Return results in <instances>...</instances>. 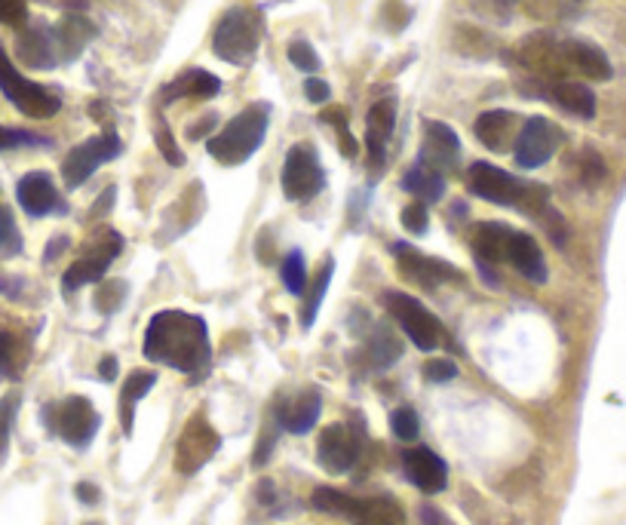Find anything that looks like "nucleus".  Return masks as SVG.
<instances>
[{
    "label": "nucleus",
    "instance_id": "nucleus-47",
    "mask_svg": "<svg viewBox=\"0 0 626 525\" xmlns=\"http://www.w3.org/2000/svg\"><path fill=\"white\" fill-rule=\"evenodd\" d=\"M28 142H37L35 136L22 133V130H7L0 126V151H10V148H19V145H28Z\"/></svg>",
    "mask_w": 626,
    "mask_h": 525
},
{
    "label": "nucleus",
    "instance_id": "nucleus-36",
    "mask_svg": "<svg viewBox=\"0 0 626 525\" xmlns=\"http://www.w3.org/2000/svg\"><path fill=\"white\" fill-rule=\"evenodd\" d=\"M16 412H19L16 393H10V396L0 400V461H3L7 449H10V430H13V422H16Z\"/></svg>",
    "mask_w": 626,
    "mask_h": 525
},
{
    "label": "nucleus",
    "instance_id": "nucleus-26",
    "mask_svg": "<svg viewBox=\"0 0 626 525\" xmlns=\"http://www.w3.org/2000/svg\"><path fill=\"white\" fill-rule=\"evenodd\" d=\"M354 525H406V513L403 508L393 501V498H366V501H356Z\"/></svg>",
    "mask_w": 626,
    "mask_h": 525
},
{
    "label": "nucleus",
    "instance_id": "nucleus-18",
    "mask_svg": "<svg viewBox=\"0 0 626 525\" xmlns=\"http://www.w3.org/2000/svg\"><path fill=\"white\" fill-rule=\"evenodd\" d=\"M396 126V102L393 99H381L369 108L366 118V151H369V163L372 170L384 167V154H388V142Z\"/></svg>",
    "mask_w": 626,
    "mask_h": 525
},
{
    "label": "nucleus",
    "instance_id": "nucleus-33",
    "mask_svg": "<svg viewBox=\"0 0 626 525\" xmlns=\"http://www.w3.org/2000/svg\"><path fill=\"white\" fill-rule=\"evenodd\" d=\"M369 354H372V363L378 369H388V366H393V363L400 359L403 347H400V341L393 339L388 329H378L372 344H369Z\"/></svg>",
    "mask_w": 626,
    "mask_h": 525
},
{
    "label": "nucleus",
    "instance_id": "nucleus-8",
    "mask_svg": "<svg viewBox=\"0 0 626 525\" xmlns=\"http://www.w3.org/2000/svg\"><path fill=\"white\" fill-rule=\"evenodd\" d=\"M221 437L219 430L212 424L206 422V415H194L191 422L185 424L182 437H179V445H175V467L179 474H197L200 467H206L212 455L219 452Z\"/></svg>",
    "mask_w": 626,
    "mask_h": 525
},
{
    "label": "nucleus",
    "instance_id": "nucleus-37",
    "mask_svg": "<svg viewBox=\"0 0 626 525\" xmlns=\"http://www.w3.org/2000/svg\"><path fill=\"white\" fill-rule=\"evenodd\" d=\"M390 427H393V434L400 437V440L412 442L418 437V430H421V422H418V415H415V408H396L393 415H390Z\"/></svg>",
    "mask_w": 626,
    "mask_h": 525
},
{
    "label": "nucleus",
    "instance_id": "nucleus-49",
    "mask_svg": "<svg viewBox=\"0 0 626 525\" xmlns=\"http://www.w3.org/2000/svg\"><path fill=\"white\" fill-rule=\"evenodd\" d=\"M216 126V118L209 114V118H204L200 123H194V126H187V138H204L206 130H212Z\"/></svg>",
    "mask_w": 626,
    "mask_h": 525
},
{
    "label": "nucleus",
    "instance_id": "nucleus-6",
    "mask_svg": "<svg viewBox=\"0 0 626 525\" xmlns=\"http://www.w3.org/2000/svg\"><path fill=\"white\" fill-rule=\"evenodd\" d=\"M0 93L16 105L25 118L47 120L59 111V96L50 93L47 86H40L35 84V81H28V77H22L16 71V65L10 62V56L3 50V44H0Z\"/></svg>",
    "mask_w": 626,
    "mask_h": 525
},
{
    "label": "nucleus",
    "instance_id": "nucleus-30",
    "mask_svg": "<svg viewBox=\"0 0 626 525\" xmlns=\"http://www.w3.org/2000/svg\"><path fill=\"white\" fill-rule=\"evenodd\" d=\"M356 501H359V498H351L347 491L329 489V486L314 489V495H310V504L320 510V513H329V516H344V520H351V516H354Z\"/></svg>",
    "mask_w": 626,
    "mask_h": 525
},
{
    "label": "nucleus",
    "instance_id": "nucleus-25",
    "mask_svg": "<svg viewBox=\"0 0 626 525\" xmlns=\"http://www.w3.org/2000/svg\"><path fill=\"white\" fill-rule=\"evenodd\" d=\"M19 59L28 65V69H52L56 65V56H59V47H56V35L47 32V28H28L19 35Z\"/></svg>",
    "mask_w": 626,
    "mask_h": 525
},
{
    "label": "nucleus",
    "instance_id": "nucleus-29",
    "mask_svg": "<svg viewBox=\"0 0 626 525\" xmlns=\"http://www.w3.org/2000/svg\"><path fill=\"white\" fill-rule=\"evenodd\" d=\"M96 35V28L86 22V19L81 16H69L59 28H56V47L62 50V56L65 59H77L81 56V50L86 47V40Z\"/></svg>",
    "mask_w": 626,
    "mask_h": 525
},
{
    "label": "nucleus",
    "instance_id": "nucleus-17",
    "mask_svg": "<svg viewBox=\"0 0 626 525\" xmlns=\"http://www.w3.org/2000/svg\"><path fill=\"white\" fill-rule=\"evenodd\" d=\"M519 130H523V120L513 111H504V108H494V111H486L479 114L474 123L476 138L491 148V151H510L519 138Z\"/></svg>",
    "mask_w": 626,
    "mask_h": 525
},
{
    "label": "nucleus",
    "instance_id": "nucleus-13",
    "mask_svg": "<svg viewBox=\"0 0 626 525\" xmlns=\"http://www.w3.org/2000/svg\"><path fill=\"white\" fill-rule=\"evenodd\" d=\"M120 249H123V237L114 234V231H105V237L96 243V249L89 255H84L81 261H74L65 277H62V289L65 292H74V289L86 286V283H99L105 277V271L111 268V261L118 258Z\"/></svg>",
    "mask_w": 626,
    "mask_h": 525
},
{
    "label": "nucleus",
    "instance_id": "nucleus-20",
    "mask_svg": "<svg viewBox=\"0 0 626 525\" xmlns=\"http://www.w3.org/2000/svg\"><path fill=\"white\" fill-rule=\"evenodd\" d=\"M19 206L28 212V216H50L52 209L59 206V191L52 185V179L47 172H28L22 182L16 185Z\"/></svg>",
    "mask_w": 626,
    "mask_h": 525
},
{
    "label": "nucleus",
    "instance_id": "nucleus-27",
    "mask_svg": "<svg viewBox=\"0 0 626 525\" xmlns=\"http://www.w3.org/2000/svg\"><path fill=\"white\" fill-rule=\"evenodd\" d=\"M403 187L412 191V197H418V204H437L445 194V175L424 163H415L412 170L403 175Z\"/></svg>",
    "mask_w": 626,
    "mask_h": 525
},
{
    "label": "nucleus",
    "instance_id": "nucleus-12",
    "mask_svg": "<svg viewBox=\"0 0 626 525\" xmlns=\"http://www.w3.org/2000/svg\"><path fill=\"white\" fill-rule=\"evenodd\" d=\"M528 93L538 96V99L559 105L572 118H596V93L584 81H535L531 77V89Z\"/></svg>",
    "mask_w": 626,
    "mask_h": 525
},
{
    "label": "nucleus",
    "instance_id": "nucleus-39",
    "mask_svg": "<svg viewBox=\"0 0 626 525\" xmlns=\"http://www.w3.org/2000/svg\"><path fill=\"white\" fill-rule=\"evenodd\" d=\"M154 138H157V148H160V154L170 160L172 167H182L185 163V154L179 151V145H175V138H172V133H170V126L160 120L157 123V133H154Z\"/></svg>",
    "mask_w": 626,
    "mask_h": 525
},
{
    "label": "nucleus",
    "instance_id": "nucleus-5",
    "mask_svg": "<svg viewBox=\"0 0 626 525\" xmlns=\"http://www.w3.org/2000/svg\"><path fill=\"white\" fill-rule=\"evenodd\" d=\"M381 302H384V307L393 314V320L400 322V329L406 332L418 351H437V347H440V320H437L418 298H412L406 292H396V289H388V292H381Z\"/></svg>",
    "mask_w": 626,
    "mask_h": 525
},
{
    "label": "nucleus",
    "instance_id": "nucleus-51",
    "mask_svg": "<svg viewBox=\"0 0 626 525\" xmlns=\"http://www.w3.org/2000/svg\"><path fill=\"white\" fill-rule=\"evenodd\" d=\"M77 498L86 501V504H96V501H99V489L89 486V483H81V486H77Z\"/></svg>",
    "mask_w": 626,
    "mask_h": 525
},
{
    "label": "nucleus",
    "instance_id": "nucleus-40",
    "mask_svg": "<svg viewBox=\"0 0 626 525\" xmlns=\"http://www.w3.org/2000/svg\"><path fill=\"white\" fill-rule=\"evenodd\" d=\"M605 179V163H602V157L596 151H587L580 154V182L584 185H599Z\"/></svg>",
    "mask_w": 626,
    "mask_h": 525
},
{
    "label": "nucleus",
    "instance_id": "nucleus-7",
    "mask_svg": "<svg viewBox=\"0 0 626 525\" xmlns=\"http://www.w3.org/2000/svg\"><path fill=\"white\" fill-rule=\"evenodd\" d=\"M280 182H283V194H286L289 200H295V204H305L310 197H317L322 185H326V170H322L320 154L314 151L310 145H305V142L289 148Z\"/></svg>",
    "mask_w": 626,
    "mask_h": 525
},
{
    "label": "nucleus",
    "instance_id": "nucleus-44",
    "mask_svg": "<svg viewBox=\"0 0 626 525\" xmlns=\"http://www.w3.org/2000/svg\"><path fill=\"white\" fill-rule=\"evenodd\" d=\"M123 292H126L123 283H108V286L96 295V307H99L102 314H114V310L123 305Z\"/></svg>",
    "mask_w": 626,
    "mask_h": 525
},
{
    "label": "nucleus",
    "instance_id": "nucleus-50",
    "mask_svg": "<svg viewBox=\"0 0 626 525\" xmlns=\"http://www.w3.org/2000/svg\"><path fill=\"white\" fill-rule=\"evenodd\" d=\"M99 369H102L105 381H114V375H118V356L108 354L102 356V363H99Z\"/></svg>",
    "mask_w": 626,
    "mask_h": 525
},
{
    "label": "nucleus",
    "instance_id": "nucleus-14",
    "mask_svg": "<svg viewBox=\"0 0 626 525\" xmlns=\"http://www.w3.org/2000/svg\"><path fill=\"white\" fill-rule=\"evenodd\" d=\"M424 167L437 172H455L461 163V138L457 133L442 123V120H427L424 123V142H421V160Z\"/></svg>",
    "mask_w": 626,
    "mask_h": 525
},
{
    "label": "nucleus",
    "instance_id": "nucleus-23",
    "mask_svg": "<svg viewBox=\"0 0 626 525\" xmlns=\"http://www.w3.org/2000/svg\"><path fill=\"white\" fill-rule=\"evenodd\" d=\"M507 261L516 268V271L523 273L525 280H531V283H547V258H543L541 246L535 243L531 234H523V231L513 234L507 249Z\"/></svg>",
    "mask_w": 626,
    "mask_h": 525
},
{
    "label": "nucleus",
    "instance_id": "nucleus-34",
    "mask_svg": "<svg viewBox=\"0 0 626 525\" xmlns=\"http://www.w3.org/2000/svg\"><path fill=\"white\" fill-rule=\"evenodd\" d=\"M329 283H332V258H326V265H322L320 277H317V283H314L310 295H307V302H305V326L307 329L314 326V317H317V310H320L322 295H326Z\"/></svg>",
    "mask_w": 626,
    "mask_h": 525
},
{
    "label": "nucleus",
    "instance_id": "nucleus-41",
    "mask_svg": "<svg viewBox=\"0 0 626 525\" xmlns=\"http://www.w3.org/2000/svg\"><path fill=\"white\" fill-rule=\"evenodd\" d=\"M322 120L335 126V133L341 136V145H344V154H347V157H356V138L351 136V130H347V114H344L341 108H332V111L322 114Z\"/></svg>",
    "mask_w": 626,
    "mask_h": 525
},
{
    "label": "nucleus",
    "instance_id": "nucleus-24",
    "mask_svg": "<svg viewBox=\"0 0 626 525\" xmlns=\"http://www.w3.org/2000/svg\"><path fill=\"white\" fill-rule=\"evenodd\" d=\"M513 228L504 224V221H486L479 224L474 237V249L479 265H498V261H507L510 240H513Z\"/></svg>",
    "mask_w": 626,
    "mask_h": 525
},
{
    "label": "nucleus",
    "instance_id": "nucleus-4",
    "mask_svg": "<svg viewBox=\"0 0 626 525\" xmlns=\"http://www.w3.org/2000/svg\"><path fill=\"white\" fill-rule=\"evenodd\" d=\"M261 35H265L261 13L249 10V7H234L219 19L216 35H212V50L228 65H246L255 59Z\"/></svg>",
    "mask_w": 626,
    "mask_h": 525
},
{
    "label": "nucleus",
    "instance_id": "nucleus-10",
    "mask_svg": "<svg viewBox=\"0 0 626 525\" xmlns=\"http://www.w3.org/2000/svg\"><path fill=\"white\" fill-rule=\"evenodd\" d=\"M120 151H123V142H120L118 133H102V136L81 142V145L65 157V163H62L65 185L81 187L99 167H105L108 160L120 157Z\"/></svg>",
    "mask_w": 626,
    "mask_h": 525
},
{
    "label": "nucleus",
    "instance_id": "nucleus-45",
    "mask_svg": "<svg viewBox=\"0 0 626 525\" xmlns=\"http://www.w3.org/2000/svg\"><path fill=\"white\" fill-rule=\"evenodd\" d=\"M457 375V369H455V363L452 359H430L427 366H424V378L427 381H452Z\"/></svg>",
    "mask_w": 626,
    "mask_h": 525
},
{
    "label": "nucleus",
    "instance_id": "nucleus-16",
    "mask_svg": "<svg viewBox=\"0 0 626 525\" xmlns=\"http://www.w3.org/2000/svg\"><path fill=\"white\" fill-rule=\"evenodd\" d=\"M356 455H359L356 437L344 424H329L322 430L320 442H317V457L329 474H347L356 464Z\"/></svg>",
    "mask_w": 626,
    "mask_h": 525
},
{
    "label": "nucleus",
    "instance_id": "nucleus-35",
    "mask_svg": "<svg viewBox=\"0 0 626 525\" xmlns=\"http://www.w3.org/2000/svg\"><path fill=\"white\" fill-rule=\"evenodd\" d=\"M0 253L19 255L22 253V234H19L16 219L7 206H0Z\"/></svg>",
    "mask_w": 626,
    "mask_h": 525
},
{
    "label": "nucleus",
    "instance_id": "nucleus-48",
    "mask_svg": "<svg viewBox=\"0 0 626 525\" xmlns=\"http://www.w3.org/2000/svg\"><path fill=\"white\" fill-rule=\"evenodd\" d=\"M479 13H491V10H501V19L507 16V10L513 7V0H476Z\"/></svg>",
    "mask_w": 626,
    "mask_h": 525
},
{
    "label": "nucleus",
    "instance_id": "nucleus-46",
    "mask_svg": "<svg viewBox=\"0 0 626 525\" xmlns=\"http://www.w3.org/2000/svg\"><path fill=\"white\" fill-rule=\"evenodd\" d=\"M305 96L314 105H322V102H329V99H332V89H329V84H326V81H320V77H307Z\"/></svg>",
    "mask_w": 626,
    "mask_h": 525
},
{
    "label": "nucleus",
    "instance_id": "nucleus-32",
    "mask_svg": "<svg viewBox=\"0 0 626 525\" xmlns=\"http://www.w3.org/2000/svg\"><path fill=\"white\" fill-rule=\"evenodd\" d=\"M280 277H283V286H286L292 295H302L307 286L305 255L298 253V249H292V253L283 258V271H280Z\"/></svg>",
    "mask_w": 626,
    "mask_h": 525
},
{
    "label": "nucleus",
    "instance_id": "nucleus-52",
    "mask_svg": "<svg viewBox=\"0 0 626 525\" xmlns=\"http://www.w3.org/2000/svg\"><path fill=\"white\" fill-rule=\"evenodd\" d=\"M424 523L427 525H449L440 510H433V508H424Z\"/></svg>",
    "mask_w": 626,
    "mask_h": 525
},
{
    "label": "nucleus",
    "instance_id": "nucleus-42",
    "mask_svg": "<svg viewBox=\"0 0 626 525\" xmlns=\"http://www.w3.org/2000/svg\"><path fill=\"white\" fill-rule=\"evenodd\" d=\"M28 22V3L25 0H0V25L22 28Z\"/></svg>",
    "mask_w": 626,
    "mask_h": 525
},
{
    "label": "nucleus",
    "instance_id": "nucleus-2",
    "mask_svg": "<svg viewBox=\"0 0 626 525\" xmlns=\"http://www.w3.org/2000/svg\"><path fill=\"white\" fill-rule=\"evenodd\" d=\"M467 182L476 197L489 200L498 206H513V209H523L528 216H538L541 219L543 209H550V191L543 185H531L523 182L516 175H510L507 170L494 167V163H474L467 172Z\"/></svg>",
    "mask_w": 626,
    "mask_h": 525
},
{
    "label": "nucleus",
    "instance_id": "nucleus-21",
    "mask_svg": "<svg viewBox=\"0 0 626 525\" xmlns=\"http://www.w3.org/2000/svg\"><path fill=\"white\" fill-rule=\"evenodd\" d=\"M320 408H322V396L317 390H305V393H298V396H292V400H283L280 406H277V422L283 430L289 434H307L317 418H320Z\"/></svg>",
    "mask_w": 626,
    "mask_h": 525
},
{
    "label": "nucleus",
    "instance_id": "nucleus-22",
    "mask_svg": "<svg viewBox=\"0 0 626 525\" xmlns=\"http://www.w3.org/2000/svg\"><path fill=\"white\" fill-rule=\"evenodd\" d=\"M221 81L216 74H209L204 69H191L185 74H179L172 84L163 86V93H160V99L167 105L179 102V99H212V96H219Z\"/></svg>",
    "mask_w": 626,
    "mask_h": 525
},
{
    "label": "nucleus",
    "instance_id": "nucleus-28",
    "mask_svg": "<svg viewBox=\"0 0 626 525\" xmlns=\"http://www.w3.org/2000/svg\"><path fill=\"white\" fill-rule=\"evenodd\" d=\"M157 384V375L154 373H133L123 388H120V418H123V430L133 434V418H136V403H142L151 388Z\"/></svg>",
    "mask_w": 626,
    "mask_h": 525
},
{
    "label": "nucleus",
    "instance_id": "nucleus-15",
    "mask_svg": "<svg viewBox=\"0 0 626 525\" xmlns=\"http://www.w3.org/2000/svg\"><path fill=\"white\" fill-rule=\"evenodd\" d=\"M396 253V261H400V271L406 280L418 283V286H442V283H455L461 273L449 265V261H440V258H430V255H421L412 246H403L396 243L393 246Z\"/></svg>",
    "mask_w": 626,
    "mask_h": 525
},
{
    "label": "nucleus",
    "instance_id": "nucleus-31",
    "mask_svg": "<svg viewBox=\"0 0 626 525\" xmlns=\"http://www.w3.org/2000/svg\"><path fill=\"white\" fill-rule=\"evenodd\" d=\"M25 366V347L16 335L0 329V378H19Z\"/></svg>",
    "mask_w": 626,
    "mask_h": 525
},
{
    "label": "nucleus",
    "instance_id": "nucleus-19",
    "mask_svg": "<svg viewBox=\"0 0 626 525\" xmlns=\"http://www.w3.org/2000/svg\"><path fill=\"white\" fill-rule=\"evenodd\" d=\"M403 464H406V476L424 491V495H437V491L445 489V483H449V467H445V461H442L437 452H430V449H408L406 455H403Z\"/></svg>",
    "mask_w": 626,
    "mask_h": 525
},
{
    "label": "nucleus",
    "instance_id": "nucleus-11",
    "mask_svg": "<svg viewBox=\"0 0 626 525\" xmlns=\"http://www.w3.org/2000/svg\"><path fill=\"white\" fill-rule=\"evenodd\" d=\"M559 145H562V130L556 123L547 118H531L525 120L523 130H519V138L513 145V157L523 170H538L556 154Z\"/></svg>",
    "mask_w": 626,
    "mask_h": 525
},
{
    "label": "nucleus",
    "instance_id": "nucleus-9",
    "mask_svg": "<svg viewBox=\"0 0 626 525\" xmlns=\"http://www.w3.org/2000/svg\"><path fill=\"white\" fill-rule=\"evenodd\" d=\"M50 424L52 430L69 442V445L84 449V445L93 442L102 418H99V412H96V406H93L86 396H69V400H62L59 406H52Z\"/></svg>",
    "mask_w": 626,
    "mask_h": 525
},
{
    "label": "nucleus",
    "instance_id": "nucleus-1",
    "mask_svg": "<svg viewBox=\"0 0 626 525\" xmlns=\"http://www.w3.org/2000/svg\"><path fill=\"white\" fill-rule=\"evenodd\" d=\"M145 356L200 381L212 366V344L204 317L185 310H160L145 329Z\"/></svg>",
    "mask_w": 626,
    "mask_h": 525
},
{
    "label": "nucleus",
    "instance_id": "nucleus-38",
    "mask_svg": "<svg viewBox=\"0 0 626 525\" xmlns=\"http://www.w3.org/2000/svg\"><path fill=\"white\" fill-rule=\"evenodd\" d=\"M286 56H289V62H292L298 71H307V74L320 71V56L314 52V47H310L307 40H295V44H289Z\"/></svg>",
    "mask_w": 626,
    "mask_h": 525
},
{
    "label": "nucleus",
    "instance_id": "nucleus-43",
    "mask_svg": "<svg viewBox=\"0 0 626 525\" xmlns=\"http://www.w3.org/2000/svg\"><path fill=\"white\" fill-rule=\"evenodd\" d=\"M427 221H430V216H427V206L424 204H408L406 209H403V228H406L408 234H415V237H421V234H427Z\"/></svg>",
    "mask_w": 626,
    "mask_h": 525
},
{
    "label": "nucleus",
    "instance_id": "nucleus-3",
    "mask_svg": "<svg viewBox=\"0 0 626 525\" xmlns=\"http://www.w3.org/2000/svg\"><path fill=\"white\" fill-rule=\"evenodd\" d=\"M271 105H249L243 114L231 120L219 136L209 138V154L224 167H240L253 157L268 136Z\"/></svg>",
    "mask_w": 626,
    "mask_h": 525
}]
</instances>
